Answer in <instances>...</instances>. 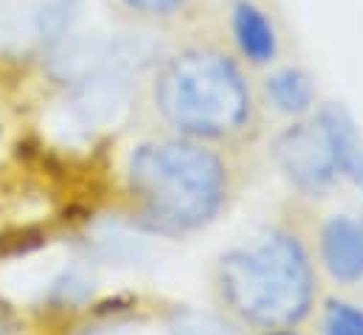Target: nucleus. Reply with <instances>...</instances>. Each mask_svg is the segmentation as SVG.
<instances>
[{
    "label": "nucleus",
    "mask_w": 363,
    "mask_h": 335,
    "mask_svg": "<svg viewBox=\"0 0 363 335\" xmlns=\"http://www.w3.org/2000/svg\"><path fill=\"white\" fill-rule=\"evenodd\" d=\"M321 259L338 282L363 279V226L352 217L335 214L321 231Z\"/></svg>",
    "instance_id": "423d86ee"
},
{
    "label": "nucleus",
    "mask_w": 363,
    "mask_h": 335,
    "mask_svg": "<svg viewBox=\"0 0 363 335\" xmlns=\"http://www.w3.org/2000/svg\"><path fill=\"white\" fill-rule=\"evenodd\" d=\"M273 158L293 186L313 194L333 186L341 175L330 130L318 116L284 127L273 141Z\"/></svg>",
    "instance_id": "20e7f679"
},
{
    "label": "nucleus",
    "mask_w": 363,
    "mask_h": 335,
    "mask_svg": "<svg viewBox=\"0 0 363 335\" xmlns=\"http://www.w3.org/2000/svg\"><path fill=\"white\" fill-rule=\"evenodd\" d=\"M228 31L237 48V57L248 65H271L279 54V34L273 17L259 0H231Z\"/></svg>",
    "instance_id": "39448f33"
},
{
    "label": "nucleus",
    "mask_w": 363,
    "mask_h": 335,
    "mask_svg": "<svg viewBox=\"0 0 363 335\" xmlns=\"http://www.w3.org/2000/svg\"><path fill=\"white\" fill-rule=\"evenodd\" d=\"M217 282L225 304L242 322L265 330H287L313 307L315 285L307 251L281 231L225 253Z\"/></svg>",
    "instance_id": "7ed1b4c3"
},
{
    "label": "nucleus",
    "mask_w": 363,
    "mask_h": 335,
    "mask_svg": "<svg viewBox=\"0 0 363 335\" xmlns=\"http://www.w3.org/2000/svg\"><path fill=\"white\" fill-rule=\"evenodd\" d=\"M324 335H363V310L347 302H330L324 310Z\"/></svg>",
    "instance_id": "9d476101"
},
{
    "label": "nucleus",
    "mask_w": 363,
    "mask_h": 335,
    "mask_svg": "<svg viewBox=\"0 0 363 335\" xmlns=\"http://www.w3.org/2000/svg\"><path fill=\"white\" fill-rule=\"evenodd\" d=\"M315 116L330 130L335 158H338V172L344 177H350L358 189H363V141L352 116L341 104H324V107H318Z\"/></svg>",
    "instance_id": "0eeeda50"
},
{
    "label": "nucleus",
    "mask_w": 363,
    "mask_h": 335,
    "mask_svg": "<svg viewBox=\"0 0 363 335\" xmlns=\"http://www.w3.org/2000/svg\"><path fill=\"white\" fill-rule=\"evenodd\" d=\"M127 172L144 220L164 234L206 226L225 197V167L197 138L147 141L130 155Z\"/></svg>",
    "instance_id": "f03ea898"
},
{
    "label": "nucleus",
    "mask_w": 363,
    "mask_h": 335,
    "mask_svg": "<svg viewBox=\"0 0 363 335\" xmlns=\"http://www.w3.org/2000/svg\"><path fill=\"white\" fill-rule=\"evenodd\" d=\"M361 226H363V220H361Z\"/></svg>",
    "instance_id": "f8f14e48"
},
{
    "label": "nucleus",
    "mask_w": 363,
    "mask_h": 335,
    "mask_svg": "<svg viewBox=\"0 0 363 335\" xmlns=\"http://www.w3.org/2000/svg\"><path fill=\"white\" fill-rule=\"evenodd\" d=\"M152 104L178 136L197 141L240 138L251 130L257 113L237 54L206 40L186 43L158 62Z\"/></svg>",
    "instance_id": "f257e3e1"
},
{
    "label": "nucleus",
    "mask_w": 363,
    "mask_h": 335,
    "mask_svg": "<svg viewBox=\"0 0 363 335\" xmlns=\"http://www.w3.org/2000/svg\"><path fill=\"white\" fill-rule=\"evenodd\" d=\"M262 93L273 107L284 116L301 119L313 110L315 104V87L310 74H304L301 68H279L271 77H265Z\"/></svg>",
    "instance_id": "1a4fd4ad"
},
{
    "label": "nucleus",
    "mask_w": 363,
    "mask_h": 335,
    "mask_svg": "<svg viewBox=\"0 0 363 335\" xmlns=\"http://www.w3.org/2000/svg\"><path fill=\"white\" fill-rule=\"evenodd\" d=\"M113 6L141 26L175 28L200 20L208 0H113Z\"/></svg>",
    "instance_id": "6e6552de"
},
{
    "label": "nucleus",
    "mask_w": 363,
    "mask_h": 335,
    "mask_svg": "<svg viewBox=\"0 0 363 335\" xmlns=\"http://www.w3.org/2000/svg\"><path fill=\"white\" fill-rule=\"evenodd\" d=\"M71 3H79V0H71Z\"/></svg>",
    "instance_id": "9b49d317"
}]
</instances>
